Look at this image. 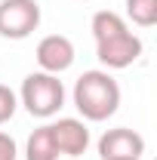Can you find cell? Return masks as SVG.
I'll list each match as a JSON object with an SVG mask.
<instances>
[{"instance_id": "obj_8", "label": "cell", "mask_w": 157, "mask_h": 160, "mask_svg": "<svg viewBox=\"0 0 157 160\" xmlns=\"http://www.w3.org/2000/svg\"><path fill=\"white\" fill-rule=\"evenodd\" d=\"M25 160H59V148H56V139H53L49 123L40 126V129H34V132L28 136Z\"/></svg>"}, {"instance_id": "obj_3", "label": "cell", "mask_w": 157, "mask_h": 160, "mask_svg": "<svg viewBox=\"0 0 157 160\" xmlns=\"http://www.w3.org/2000/svg\"><path fill=\"white\" fill-rule=\"evenodd\" d=\"M19 102L25 105V111L31 117H53L59 114V108L65 105V86L56 74H46V71H34L22 80V92Z\"/></svg>"}, {"instance_id": "obj_1", "label": "cell", "mask_w": 157, "mask_h": 160, "mask_svg": "<svg viewBox=\"0 0 157 160\" xmlns=\"http://www.w3.org/2000/svg\"><path fill=\"white\" fill-rule=\"evenodd\" d=\"M93 37H96L99 62L105 68H111V71L129 68L142 56V40L129 31L123 16L111 12V9H102V12L93 16Z\"/></svg>"}, {"instance_id": "obj_9", "label": "cell", "mask_w": 157, "mask_h": 160, "mask_svg": "<svg viewBox=\"0 0 157 160\" xmlns=\"http://www.w3.org/2000/svg\"><path fill=\"white\" fill-rule=\"evenodd\" d=\"M126 19L139 28L157 25V0H126Z\"/></svg>"}, {"instance_id": "obj_7", "label": "cell", "mask_w": 157, "mask_h": 160, "mask_svg": "<svg viewBox=\"0 0 157 160\" xmlns=\"http://www.w3.org/2000/svg\"><path fill=\"white\" fill-rule=\"evenodd\" d=\"M49 129H53V139H56L59 154H65V157H80V154H86V148H89V129H86L83 120L62 117V120H56V123H49Z\"/></svg>"}, {"instance_id": "obj_6", "label": "cell", "mask_w": 157, "mask_h": 160, "mask_svg": "<svg viewBox=\"0 0 157 160\" xmlns=\"http://www.w3.org/2000/svg\"><path fill=\"white\" fill-rule=\"evenodd\" d=\"M37 65L40 71H46V74H56L59 77L62 71H68L71 65H74V43L65 37V34H46V37L37 43Z\"/></svg>"}, {"instance_id": "obj_5", "label": "cell", "mask_w": 157, "mask_h": 160, "mask_svg": "<svg viewBox=\"0 0 157 160\" xmlns=\"http://www.w3.org/2000/svg\"><path fill=\"white\" fill-rule=\"evenodd\" d=\"M145 154V139L129 126L108 129L99 139V157L102 160H142Z\"/></svg>"}, {"instance_id": "obj_4", "label": "cell", "mask_w": 157, "mask_h": 160, "mask_svg": "<svg viewBox=\"0 0 157 160\" xmlns=\"http://www.w3.org/2000/svg\"><path fill=\"white\" fill-rule=\"evenodd\" d=\"M40 25V3L37 0H0V37L25 40Z\"/></svg>"}, {"instance_id": "obj_11", "label": "cell", "mask_w": 157, "mask_h": 160, "mask_svg": "<svg viewBox=\"0 0 157 160\" xmlns=\"http://www.w3.org/2000/svg\"><path fill=\"white\" fill-rule=\"evenodd\" d=\"M19 148H16V139L9 132H0V160H16Z\"/></svg>"}, {"instance_id": "obj_10", "label": "cell", "mask_w": 157, "mask_h": 160, "mask_svg": "<svg viewBox=\"0 0 157 160\" xmlns=\"http://www.w3.org/2000/svg\"><path fill=\"white\" fill-rule=\"evenodd\" d=\"M16 108H19V96H16L9 86H3V83H0V126H3L6 120H13Z\"/></svg>"}, {"instance_id": "obj_2", "label": "cell", "mask_w": 157, "mask_h": 160, "mask_svg": "<svg viewBox=\"0 0 157 160\" xmlns=\"http://www.w3.org/2000/svg\"><path fill=\"white\" fill-rule=\"evenodd\" d=\"M74 105L83 120L102 123L120 108V86L108 71H83L74 83Z\"/></svg>"}]
</instances>
